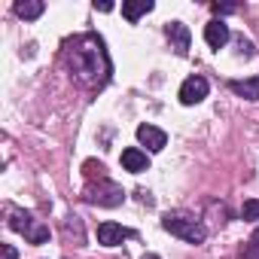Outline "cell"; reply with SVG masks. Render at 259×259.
I'll return each instance as SVG.
<instances>
[{"instance_id":"1","label":"cell","mask_w":259,"mask_h":259,"mask_svg":"<svg viewBox=\"0 0 259 259\" xmlns=\"http://www.w3.org/2000/svg\"><path fill=\"white\" fill-rule=\"evenodd\" d=\"M64 64L85 89H101L110 79V55L104 40L95 34H79L64 46Z\"/></svg>"},{"instance_id":"2","label":"cell","mask_w":259,"mask_h":259,"mask_svg":"<svg viewBox=\"0 0 259 259\" xmlns=\"http://www.w3.org/2000/svg\"><path fill=\"white\" fill-rule=\"evenodd\" d=\"M162 226H165V232H171V235H177V238H183V241H189V244H201L204 238H207V232H204V226L195 220V217H183V213H168L165 220H162Z\"/></svg>"},{"instance_id":"3","label":"cell","mask_w":259,"mask_h":259,"mask_svg":"<svg viewBox=\"0 0 259 259\" xmlns=\"http://www.w3.org/2000/svg\"><path fill=\"white\" fill-rule=\"evenodd\" d=\"M10 229L13 232H22L31 244H46L49 241V229L43 226V223H37L28 210H10Z\"/></svg>"},{"instance_id":"4","label":"cell","mask_w":259,"mask_h":259,"mask_svg":"<svg viewBox=\"0 0 259 259\" xmlns=\"http://www.w3.org/2000/svg\"><path fill=\"white\" fill-rule=\"evenodd\" d=\"M122 198H125V192H122V186L119 183H113V180H98V183H89L85 186V201H92V204H101V207H116V204H122Z\"/></svg>"},{"instance_id":"5","label":"cell","mask_w":259,"mask_h":259,"mask_svg":"<svg viewBox=\"0 0 259 259\" xmlns=\"http://www.w3.org/2000/svg\"><path fill=\"white\" fill-rule=\"evenodd\" d=\"M207 98V79L204 76H189L183 85H180V101L186 104V107H192V104H198V101H204Z\"/></svg>"},{"instance_id":"6","label":"cell","mask_w":259,"mask_h":259,"mask_svg":"<svg viewBox=\"0 0 259 259\" xmlns=\"http://www.w3.org/2000/svg\"><path fill=\"white\" fill-rule=\"evenodd\" d=\"M165 34H168L171 49H174L177 55H186V52H189V40H192V34H189V28H186L183 22H168Z\"/></svg>"},{"instance_id":"7","label":"cell","mask_w":259,"mask_h":259,"mask_svg":"<svg viewBox=\"0 0 259 259\" xmlns=\"http://www.w3.org/2000/svg\"><path fill=\"white\" fill-rule=\"evenodd\" d=\"M125 238H135V232H132V229H122V226H116V223H101V226H98V241H101L104 247H116V244H122Z\"/></svg>"},{"instance_id":"8","label":"cell","mask_w":259,"mask_h":259,"mask_svg":"<svg viewBox=\"0 0 259 259\" xmlns=\"http://www.w3.org/2000/svg\"><path fill=\"white\" fill-rule=\"evenodd\" d=\"M138 141H141L147 150L159 153V150H165V144H168V135L162 132V128H156V125H141V128H138Z\"/></svg>"},{"instance_id":"9","label":"cell","mask_w":259,"mask_h":259,"mask_svg":"<svg viewBox=\"0 0 259 259\" xmlns=\"http://www.w3.org/2000/svg\"><path fill=\"white\" fill-rule=\"evenodd\" d=\"M229 25L226 22H220V19H213V22H207L204 25V40H207V46L210 49H223L226 43H229Z\"/></svg>"},{"instance_id":"10","label":"cell","mask_w":259,"mask_h":259,"mask_svg":"<svg viewBox=\"0 0 259 259\" xmlns=\"http://www.w3.org/2000/svg\"><path fill=\"white\" fill-rule=\"evenodd\" d=\"M122 168L132 171V174H141V171L150 168V159H147V153H141L138 147H128V150H122Z\"/></svg>"},{"instance_id":"11","label":"cell","mask_w":259,"mask_h":259,"mask_svg":"<svg viewBox=\"0 0 259 259\" xmlns=\"http://www.w3.org/2000/svg\"><path fill=\"white\" fill-rule=\"evenodd\" d=\"M229 89L238 95V98H247V101H259V76L253 79H232Z\"/></svg>"},{"instance_id":"12","label":"cell","mask_w":259,"mask_h":259,"mask_svg":"<svg viewBox=\"0 0 259 259\" xmlns=\"http://www.w3.org/2000/svg\"><path fill=\"white\" fill-rule=\"evenodd\" d=\"M43 10H46V7L40 4V0H19V4H16V16H22V19H28V22L40 19Z\"/></svg>"},{"instance_id":"13","label":"cell","mask_w":259,"mask_h":259,"mask_svg":"<svg viewBox=\"0 0 259 259\" xmlns=\"http://www.w3.org/2000/svg\"><path fill=\"white\" fill-rule=\"evenodd\" d=\"M153 10V4L150 0H141V4H122V16L128 19V22H138L141 16H147Z\"/></svg>"},{"instance_id":"14","label":"cell","mask_w":259,"mask_h":259,"mask_svg":"<svg viewBox=\"0 0 259 259\" xmlns=\"http://www.w3.org/2000/svg\"><path fill=\"white\" fill-rule=\"evenodd\" d=\"M238 259H259V229H253V235H250V241L241 247Z\"/></svg>"},{"instance_id":"15","label":"cell","mask_w":259,"mask_h":259,"mask_svg":"<svg viewBox=\"0 0 259 259\" xmlns=\"http://www.w3.org/2000/svg\"><path fill=\"white\" fill-rule=\"evenodd\" d=\"M241 217H244V220H259V198H250V201H244V207H241Z\"/></svg>"},{"instance_id":"16","label":"cell","mask_w":259,"mask_h":259,"mask_svg":"<svg viewBox=\"0 0 259 259\" xmlns=\"http://www.w3.org/2000/svg\"><path fill=\"white\" fill-rule=\"evenodd\" d=\"M0 250H4V259H19V253H16V247H13V244H4Z\"/></svg>"},{"instance_id":"17","label":"cell","mask_w":259,"mask_h":259,"mask_svg":"<svg viewBox=\"0 0 259 259\" xmlns=\"http://www.w3.org/2000/svg\"><path fill=\"white\" fill-rule=\"evenodd\" d=\"M213 13H235L232 4H213Z\"/></svg>"},{"instance_id":"18","label":"cell","mask_w":259,"mask_h":259,"mask_svg":"<svg viewBox=\"0 0 259 259\" xmlns=\"http://www.w3.org/2000/svg\"><path fill=\"white\" fill-rule=\"evenodd\" d=\"M141 259H162V256H159V253H144Z\"/></svg>"}]
</instances>
